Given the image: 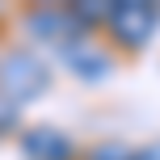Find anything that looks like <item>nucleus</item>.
Masks as SVG:
<instances>
[{
  "label": "nucleus",
  "mask_w": 160,
  "mask_h": 160,
  "mask_svg": "<svg viewBox=\"0 0 160 160\" xmlns=\"http://www.w3.org/2000/svg\"><path fill=\"white\" fill-rule=\"evenodd\" d=\"M47 84H51V72H47V63H42L34 51L13 47V51L0 55V93H4L8 101H17V105L34 101V97L47 93Z\"/></svg>",
  "instance_id": "nucleus-1"
},
{
  "label": "nucleus",
  "mask_w": 160,
  "mask_h": 160,
  "mask_svg": "<svg viewBox=\"0 0 160 160\" xmlns=\"http://www.w3.org/2000/svg\"><path fill=\"white\" fill-rule=\"evenodd\" d=\"M105 30H110L118 51H143L152 42V34L160 30V4H152V0H114V17Z\"/></svg>",
  "instance_id": "nucleus-2"
},
{
  "label": "nucleus",
  "mask_w": 160,
  "mask_h": 160,
  "mask_svg": "<svg viewBox=\"0 0 160 160\" xmlns=\"http://www.w3.org/2000/svg\"><path fill=\"white\" fill-rule=\"evenodd\" d=\"M21 25H25V34H30L34 42L55 47V51H68L72 42L88 38V34L76 25V17L68 13V4H34L30 13L21 17Z\"/></svg>",
  "instance_id": "nucleus-3"
},
{
  "label": "nucleus",
  "mask_w": 160,
  "mask_h": 160,
  "mask_svg": "<svg viewBox=\"0 0 160 160\" xmlns=\"http://www.w3.org/2000/svg\"><path fill=\"white\" fill-rule=\"evenodd\" d=\"M17 143H21V156L25 160H80L76 139L68 135V131H59V127H47V122L25 127Z\"/></svg>",
  "instance_id": "nucleus-4"
},
{
  "label": "nucleus",
  "mask_w": 160,
  "mask_h": 160,
  "mask_svg": "<svg viewBox=\"0 0 160 160\" xmlns=\"http://www.w3.org/2000/svg\"><path fill=\"white\" fill-rule=\"evenodd\" d=\"M59 59H63V63L72 68L80 80H105V72L114 68V55H110L105 47H97L93 34H88V38H80V42H72L68 51H59Z\"/></svg>",
  "instance_id": "nucleus-5"
},
{
  "label": "nucleus",
  "mask_w": 160,
  "mask_h": 160,
  "mask_svg": "<svg viewBox=\"0 0 160 160\" xmlns=\"http://www.w3.org/2000/svg\"><path fill=\"white\" fill-rule=\"evenodd\" d=\"M68 13L76 17V25L84 34H93V30H105V25H110L114 0H76V4H68Z\"/></svg>",
  "instance_id": "nucleus-6"
},
{
  "label": "nucleus",
  "mask_w": 160,
  "mask_h": 160,
  "mask_svg": "<svg viewBox=\"0 0 160 160\" xmlns=\"http://www.w3.org/2000/svg\"><path fill=\"white\" fill-rule=\"evenodd\" d=\"M84 160H135V148H127L122 139H101L97 148H88Z\"/></svg>",
  "instance_id": "nucleus-7"
},
{
  "label": "nucleus",
  "mask_w": 160,
  "mask_h": 160,
  "mask_svg": "<svg viewBox=\"0 0 160 160\" xmlns=\"http://www.w3.org/2000/svg\"><path fill=\"white\" fill-rule=\"evenodd\" d=\"M17 101H8L4 93H0V135H8V131H17Z\"/></svg>",
  "instance_id": "nucleus-8"
},
{
  "label": "nucleus",
  "mask_w": 160,
  "mask_h": 160,
  "mask_svg": "<svg viewBox=\"0 0 160 160\" xmlns=\"http://www.w3.org/2000/svg\"><path fill=\"white\" fill-rule=\"evenodd\" d=\"M135 160H160V139H156V143H143V148H135Z\"/></svg>",
  "instance_id": "nucleus-9"
}]
</instances>
